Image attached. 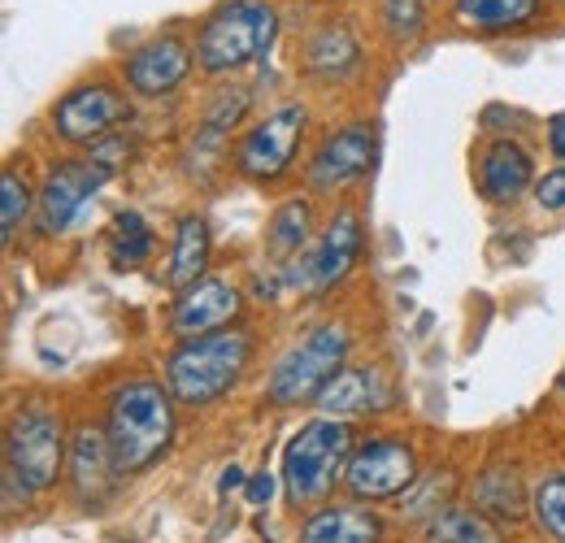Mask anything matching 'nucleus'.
<instances>
[{
    "instance_id": "f257e3e1",
    "label": "nucleus",
    "mask_w": 565,
    "mask_h": 543,
    "mask_svg": "<svg viewBox=\"0 0 565 543\" xmlns=\"http://www.w3.org/2000/svg\"><path fill=\"white\" fill-rule=\"evenodd\" d=\"M253 361V336L239 327L213 331L201 340H183L166 361V383L179 405H213L226 396Z\"/></svg>"
},
{
    "instance_id": "f03ea898",
    "label": "nucleus",
    "mask_w": 565,
    "mask_h": 543,
    "mask_svg": "<svg viewBox=\"0 0 565 543\" xmlns=\"http://www.w3.org/2000/svg\"><path fill=\"white\" fill-rule=\"evenodd\" d=\"M279 40V9L270 0H226L196 35V66L205 74H235L262 62Z\"/></svg>"
},
{
    "instance_id": "7ed1b4c3",
    "label": "nucleus",
    "mask_w": 565,
    "mask_h": 543,
    "mask_svg": "<svg viewBox=\"0 0 565 543\" xmlns=\"http://www.w3.org/2000/svg\"><path fill=\"white\" fill-rule=\"evenodd\" d=\"M109 444H114V461L122 475H140L148 470L174 435V405L157 383H127L114 405H109Z\"/></svg>"
},
{
    "instance_id": "20e7f679",
    "label": "nucleus",
    "mask_w": 565,
    "mask_h": 543,
    "mask_svg": "<svg viewBox=\"0 0 565 543\" xmlns=\"http://www.w3.org/2000/svg\"><path fill=\"white\" fill-rule=\"evenodd\" d=\"M353 457V430L344 417H313L305 422L282 448V491L291 504L322 500L335 478H344Z\"/></svg>"
},
{
    "instance_id": "39448f33",
    "label": "nucleus",
    "mask_w": 565,
    "mask_h": 543,
    "mask_svg": "<svg viewBox=\"0 0 565 543\" xmlns=\"http://www.w3.org/2000/svg\"><path fill=\"white\" fill-rule=\"evenodd\" d=\"M349 356V331L340 322L313 327L300 343H291L279 356V365L266 379V401L270 405H305L318 401L322 387L344 370Z\"/></svg>"
},
{
    "instance_id": "423d86ee",
    "label": "nucleus",
    "mask_w": 565,
    "mask_h": 543,
    "mask_svg": "<svg viewBox=\"0 0 565 543\" xmlns=\"http://www.w3.org/2000/svg\"><path fill=\"white\" fill-rule=\"evenodd\" d=\"M62 457H66V439H62V422L44 405L22 408L9 422L4 435V470L18 478L26 491H49L62 475Z\"/></svg>"
},
{
    "instance_id": "0eeeda50",
    "label": "nucleus",
    "mask_w": 565,
    "mask_h": 543,
    "mask_svg": "<svg viewBox=\"0 0 565 543\" xmlns=\"http://www.w3.org/2000/svg\"><path fill=\"white\" fill-rule=\"evenodd\" d=\"M305 105H279L275 114H266L248 136L235 143V170L253 183H275L291 170L296 161V148L305 139Z\"/></svg>"
},
{
    "instance_id": "6e6552de",
    "label": "nucleus",
    "mask_w": 565,
    "mask_h": 543,
    "mask_svg": "<svg viewBox=\"0 0 565 543\" xmlns=\"http://www.w3.org/2000/svg\"><path fill=\"white\" fill-rule=\"evenodd\" d=\"M418 478L423 475H418L414 448L405 439L374 435L361 448H353L349 470H344V487L356 500H392V496H405Z\"/></svg>"
},
{
    "instance_id": "1a4fd4ad",
    "label": "nucleus",
    "mask_w": 565,
    "mask_h": 543,
    "mask_svg": "<svg viewBox=\"0 0 565 543\" xmlns=\"http://www.w3.org/2000/svg\"><path fill=\"white\" fill-rule=\"evenodd\" d=\"M127 123V96L114 83H83L53 109V131L66 143H105Z\"/></svg>"
},
{
    "instance_id": "9d476101",
    "label": "nucleus",
    "mask_w": 565,
    "mask_h": 543,
    "mask_svg": "<svg viewBox=\"0 0 565 543\" xmlns=\"http://www.w3.org/2000/svg\"><path fill=\"white\" fill-rule=\"evenodd\" d=\"M356 253H361V217L353 209H340L327 222L322 239L300 257V270H291V283L309 287V291H327L353 270Z\"/></svg>"
},
{
    "instance_id": "9b49d317",
    "label": "nucleus",
    "mask_w": 565,
    "mask_h": 543,
    "mask_svg": "<svg viewBox=\"0 0 565 543\" xmlns=\"http://www.w3.org/2000/svg\"><path fill=\"white\" fill-rule=\"evenodd\" d=\"M374 161V131L365 123L340 127L318 143L313 161H309V188L313 192H344L370 170Z\"/></svg>"
},
{
    "instance_id": "f8f14e48",
    "label": "nucleus",
    "mask_w": 565,
    "mask_h": 543,
    "mask_svg": "<svg viewBox=\"0 0 565 543\" xmlns=\"http://www.w3.org/2000/svg\"><path fill=\"white\" fill-rule=\"evenodd\" d=\"M109 179H114V174H105L92 157L57 166V170L44 179V192H40V231H44V235H62L74 217L83 213V204L92 201Z\"/></svg>"
},
{
    "instance_id": "ddd939ff",
    "label": "nucleus",
    "mask_w": 565,
    "mask_h": 543,
    "mask_svg": "<svg viewBox=\"0 0 565 543\" xmlns=\"http://www.w3.org/2000/svg\"><path fill=\"white\" fill-rule=\"evenodd\" d=\"M239 309H244V300L226 278H201L196 287L179 291L174 313H170V331L179 340H201L213 331H226L239 318Z\"/></svg>"
},
{
    "instance_id": "4468645a",
    "label": "nucleus",
    "mask_w": 565,
    "mask_h": 543,
    "mask_svg": "<svg viewBox=\"0 0 565 543\" xmlns=\"http://www.w3.org/2000/svg\"><path fill=\"white\" fill-rule=\"evenodd\" d=\"M122 478L118 461H114V444H109V430H96V426H83L71 439V487L78 496V504L96 509L114 482Z\"/></svg>"
},
{
    "instance_id": "2eb2a0df",
    "label": "nucleus",
    "mask_w": 565,
    "mask_h": 543,
    "mask_svg": "<svg viewBox=\"0 0 565 543\" xmlns=\"http://www.w3.org/2000/svg\"><path fill=\"white\" fill-rule=\"evenodd\" d=\"M192 74V49L179 40V35H161V40H148L143 49L131 53L127 62V83L131 92L140 96H170L183 78Z\"/></svg>"
},
{
    "instance_id": "dca6fc26",
    "label": "nucleus",
    "mask_w": 565,
    "mask_h": 543,
    "mask_svg": "<svg viewBox=\"0 0 565 543\" xmlns=\"http://www.w3.org/2000/svg\"><path fill=\"white\" fill-rule=\"evenodd\" d=\"M322 417H353V413H383L392 408V387L379 365H344L318 396Z\"/></svg>"
},
{
    "instance_id": "f3484780",
    "label": "nucleus",
    "mask_w": 565,
    "mask_h": 543,
    "mask_svg": "<svg viewBox=\"0 0 565 543\" xmlns=\"http://www.w3.org/2000/svg\"><path fill=\"white\" fill-rule=\"evenodd\" d=\"M383 522L365 504H327L300 522V543H379Z\"/></svg>"
},
{
    "instance_id": "a211bd4d",
    "label": "nucleus",
    "mask_w": 565,
    "mask_h": 543,
    "mask_svg": "<svg viewBox=\"0 0 565 543\" xmlns=\"http://www.w3.org/2000/svg\"><path fill=\"white\" fill-rule=\"evenodd\" d=\"M535 179V166H531V152L513 139H500L483 152L479 161V188L488 201H518Z\"/></svg>"
},
{
    "instance_id": "6ab92c4d",
    "label": "nucleus",
    "mask_w": 565,
    "mask_h": 543,
    "mask_svg": "<svg viewBox=\"0 0 565 543\" xmlns=\"http://www.w3.org/2000/svg\"><path fill=\"white\" fill-rule=\"evenodd\" d=\"M356 66H361V49H356L353 31L344 22H322L305 40V70L313 78H344Z\"/></svg>"
},
{
    "instance_id": "aec40b11",
    "label": "nucleus",
    "mask_w": 565,
    "mask_h": 543,
    "mask_svg": "<svg viewBox=\"0 0 565 543\" xmlns=\"http://www.w3.org/2000/svg\"><path fill=\"white\" fill-rule=\"evenodd\" d=\"M210 222L205 217H196V213H188L183 222H179V231H174V253H170V287H179V291H188V287H196L201 283V274L210 266Z\"/></svg>"
},
{
    "instance_id": "412c9836",
    "label": "nucleus",
    "mask_w": 565,
    "mask_h": 543,
    "mask_svg": "<svg viewBox=\"0 0 565 543\" xmlns=\"http://www.w3.org/2000/svg\"><path fill=\"white\" fill-rule=\"evenodd\" d=\"M540 0H457V22L470 31H513L535 18Z\"/></svg>"
},
{
    "instance_id": "4be33fe9",
    "label": "nucleus",
    "mask_w": 565,
    "mask_h": 543,
    "mask_svg": "<svg viewBox=\"0 0 565 543\" xmlns=\"http://www.w3.org/2000/svg\"><path fill=\"white\" fill-rule=\"evenodd\" d=\"M475 500H479V513L509 518V522H518L526 513V487H522L518 470H504V466H495V470H488V475L479 478Z\"/></svg>"
},
{
    "instance_id": "5701e85b",
    "label": "nucleus",
    "mask_w": 565,
    "mask_h": 543,
    "mask_svg": "<svg viewBox=\"0 0 565 543\" xmlns=\"http://www.w3.org/2000/svg\"><path fill=\"white\" fill-rule=\"evenodd\" d=\"M244 114H248V87H222V92L210 100L205 118H201L196 143L210 148V152H217V148L231 139V131L244 123Z\"/></svg>"
},
{
    "instance_id": "b1692460",
    "label": "nucleus",
    "mask_w": 565,
    "mask_h": 543,
    "mask_svg": "<svg viewBox=\"0 0 565 543\" xmlns=\"http://www.w3.org/2000/svg\"><path fill=\"white\" fill-rule=\"evenodd\" d=\"M309 231H313V209L309 201H287L270 217V231H266V253L282 262V257H296L305 244H309Z\"/></svg>"
},
{
    "instance_id": "393cba45",
    "label": "nucleus",
    "mask_w": 565,
    "mask_h": 543,
    "mask_svg": "<svg viewBox=\"0 0 565 543\" xmlns=\"http://www.w3.org/2000/svg\"><path fill=\"white\" fill-rule=\"evenodd\" d=\"M426 543H500V535L479 509H448L426 526Z\"/></svg>"
},
{
    "instance_id": "a878e982",
    "label": "nucleus",
    "mask_w": 565,
    "mask_h": 543,
    "mask_svg": "<svg viewBox=\"0 0 565 543\" xmlns=\"http://www.w3.org/2000/svg\"><path fill=\"white\" fill-rule=\"evenodd\" d=\"M152 253V231H148V222H143L140 213H118L114 217V244H109V257H114V266L118 270H131V266H140L143 257Z\"/></svg>"
},
{
    "instance_id": "bb28decb",
    "label": "nucleus",
    "mask_w": 565,
    "mask_h": 543,
    "mask_svg": "<svg viewBox=\"0 0 565 543\" xmlns=\"http://www.w3.org/2000/svg\"><path fill=\"white\" fill-rule=\"evenodd\" d=\"M452 487H457V478L448 475V470H435V475H423L409 491H405V513L409 518H439V513H448L452 504Z\"/></svg>"
},
{
    "instance_id": "cd10ccee",
    "label": "nucleus",
    "mask_w": 565,
    "mask_h": 543,
    "mask_svg": "<svg viewBox=\"0 0 565 543\" xmlns=\"http://www.w3.org/2000/svg\"><path fill=\"white\" fill-rule=\"evenodd\" d=\"M26 213H31V188H26V179L13 174V170H4V179H0V244H13L18 239Z\"/></svg>"
},
{
    "instance_id": "c85d7f7f",
    "label": "nucleus",
    "mask_w": 565,
    "mask_h": 543,
    "mask_svg": "<svg viewBox=\"0 0 565 543\" xmlns=\"http://www.w3.org/2000/svg\"><path fill=\"white\" fill-rule=\"evenodd\" d=\"M531 509H535V522H540L557 543H565V475L544 478V482L535 487Z\"/></svg>"
},
{
    "instance_id": "c756f323",
    "label": "nucleus",
    "mask_w": 565,
    "mask_h": 543,
    "mask_svg": "<svg viewBox=\"0 0 565 543\" xmlns=\"http://www.w3.org/2000/svg\"><path fill=\"white\" fill-rule=\"evenodd\" d=\"M383 22H387L396 44H414L426 26L423 0H383Z\"/></svg>"
},
{
    "instance_id": "7c9ffc66",
    "label": "nucleus",
    "mask_w": 565,
    "mask_h": 543,
    "mask_svg": "<svg viewBox=\"0 0 565 543\" xmlns=\"http://www.w3.org/2000/svg\"><path fill=\"white\" fill-rule=\"evenodd\" d=\"M535 201H540V209H553V213L565 209V166L535 183Z\"/></svg>"
},
{
    "instance_id": "2f4dec72",
    "label": "nucleus",
    "mask_w": 565,
    "mask_h": 543,
    "mask_svg": "<svg viewBox=\"0 0 565 543\" xmlns=\"http://www.w3.org/2000/svg\"><path fill=\"white\" fill-rule=\"evenodd\" d=\"M244 496H248V504H257V509L270 504V496H275V475H266V470L253 475L248 478V487H244Z\"/></svg>"
},
{
    "instance_id": "473e14b6",
    "label": "nucleus",
    "mask_w": 565,
    "mask_h": 543,
    "mask_svg": "<svg viewBox=\"0 0 565 543\" xmlns=\"http://www.w3.org/2000/svg\"><path fill=\"white\" fill-rule=\"evenodd\" d=\"M239 487H248V478H244V470H239V466L222 470V482H217V491H222V496H231V491H239Z\"/></svg>"
},
{
    "instance_id": "72a5a7b5",
    "label": "nucleus",
    "mask_w": 565,
    "mask_h": 543,
    "mask_svg": "<svg viewBox=\"0 0 565 543\" xmlns=\"http://www.w3.org/2000/svg\"><path fill=\"white\" fill-rule=\"evenodd\" d=\"M548 139H553V157H562V161H565V114H557V118H553Z\"/></svg>"
},
{
    "instance_id": "f704fd0d",
    "label": "nucleus",
    "mask_w": 565,
    "mask_h": 543,
    "mask_svg": "<svg viewBox=\"0 0 565 543\" xmlns=\"http://www.w3.org/2000/svg\"><path fill=\"white\" fill-rule=\"evenodd\" d=\"M562 392H565V374H562Z\"/></svg>"
}]
</instances>
